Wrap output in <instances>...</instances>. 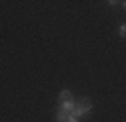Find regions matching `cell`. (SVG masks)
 I'll return each instance as SVG.
<instances>
[{
	"mask_svg": "<svg viewBox=\"0 0 126 122\" xmlns=\"http://www.w3.org/2000/svg\"><path fill=\"white\" fill-rule=\"evenodd\" d=\"M90 110H92V100H88V98H85V100H81L79 104H75L73 116H77V118H81L83 114H88Z\"/></svg>",
	"mask_w": 126,
	"mask_h": 122,
	"instance_id": "obj_1",
	"label": "cell"
},
{
	"mask_svg": "<svg viewBox=\"0 0 126 122\" xmlns=\"http://www.w3.org/2000/svg\"><path fill=\"white\" fill-rule=\"evenodd\" d=\"M71 116V114L63 112V110H57V122H67V118Z\"/></svg>",
	"mask_w": 126,
	"mask_h": 122,
	"instance_id": "obj_2",
	"label": "cell"
},
{
	"mask_svg": "<svg viewBox=\"0 0 126 122\" xmlns=\"http://www.w3.org/2000/svg\"><path fill=\"white\" fill-rule=\"evenodd\" d=\"M69 100H73V98H71V94H69L67 89H63V92L59 94V102H69Z\"/></svg>",
	"mask_w": 126,
	"mask_h": 122,
	"instance_id": "obj_3",
	"label": "cell"
},
{
	"mask_svg": "<svg viewBox=\"0 0 126 122\" xmlns=\"http://www.w3.org/2000/svg\"><path fill=\"white\" fill-rule=\"evenodd\" d=\"M120 37L126 39V24H122V27H120Z\"/></svg>",
	"mask_w": 126,
	"mask_h": 122,
	"instance_id": "obj_4",
	"label": "cell"
},
{
	"mask_svg": "<svg viewBox=\"0 0 126 122\" xmlns=\"http://www.w3.org/2000/svg\"><path fill=\"white\" fill-rule=\"evenodd\" d=\"M67 122H79V118H77V116H73V114H71V116L67 118Z\"/></svg>",
	"mask_w": 126,
	"mask_h": 122,
	"instance_id": "obj_5",
	"label": "cell"
},
{
	"mask_svg": "<svg viewBox=\"0 0 126 122\" xmlns=\"http://www.w3.org/2000/svg\"><path fill=\"white\" fill-rule=\"evenodd\" d=\"M122 6H124V8H126V2H122Z\"/></svg>",
	"mask_w": 126,
	"mask_h": 122,
	"instance_id": "obj_6",
	"label": "cell"
}]
</instances>
